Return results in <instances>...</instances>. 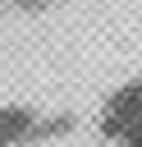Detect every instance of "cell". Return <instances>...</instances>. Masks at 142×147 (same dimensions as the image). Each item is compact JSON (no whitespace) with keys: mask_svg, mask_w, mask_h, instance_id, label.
<instances>
[{"mask_svg":"<svg viewBox=\"0 0 142 147\" xmlns=\"http://www.w3.org/2000/svg\"><path fill=\"white\" fill-rule=\"evenodd\" d=\"M101 133L115 147H142V74L105 96V106H101Z\"/></svg>","mask_w":142,"mask_h":147,"instance_id":"obj_1","label":"cell"},{"mask_svg":"<svg viewBox=\"0 0 142 147\" xmlns=\"http://www.w3.org/2000/svg\"><path fill=\"white\" fill-rule=\"evenodd\" d=\"M37 138V110L23 106H0V147H18Z\"/></svg>","mask_w":142,"mask_h":147,"instance_id":"obj_2","label":"cell"}]
</instances>
